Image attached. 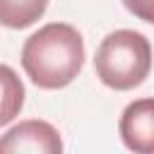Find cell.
Returning a JSON list of instances; mask_svg holds the SVG:
<instances>
[{
	"label": "cell",
	"mask_w": 154,
	"mask_h": 154,
	"mask_svg": "<svg viewBox=\"0 0 154 154\" xmlns=\"http://www.w3.org/2000/svg\"><path fill=\"white\" fill-rule=\"evenodd\" d=\"M94 70L96 77L116 91L140 87L152 70V46L147 36L135 29L111 31L96 48Z\"/></svg>",
	"instance_id": "2"
},
{
	"label": "cell",
	"mask_w": 154,
	"mask_h": 154,
	"mask_svg": "<svg viewBox=\"0 0 154 154\" xmlns=\"http://www.w3.org/2000/svg\"><path fill=\"white\" fill-rule=\"evenodd\" d=\"M128 12H132L137 19L154 24V0H123Z\"/></svg>",
	"instance_id": "7"
},
{
	"label": "cell",
	"mask_w": 154,
	"mask_h": 154,
	"mask_svg": "<svg viewBox=\"0 0 154 154\" xmlns=\"http://www.w3.org/2000/svg\"><path fill=\"white\" fill-rule=\"evenodd\" d=\"M123 144L135 154H154V96L130 101L118 120Z\"/></svg>",
	"instance_id": "3"
},
{
	"label": "cell",
	"mask_w": 154,
	"mask_h": 154,
	"mask_svg": "<svg viewBox=\"0 0 154 154\" xmlns=\"http://www.w3.org/2000/svg\"><path fill=\"white\" fill-rule=\"evenodd\" d=\"M0 152H38V154H60L63 140L60 132L46 120H22L0 137Z\"/></svg>",
	"instance_id": "4"
},
{
	"label": "cell",
	"mask_w": 154,
	"mask_h": 154,
	"mask_svg": "<svg viewBox=\"0 0 154 154\" xmlns=\"http://www.w3.org/2000/svg\"><path fill=\"white\" fill-rule=\"evenodd\" d=\"M24 106V84L19 75L0 63V128L12 123Z\"/></svg>",
	"instance_id": "5"
},
{
	"label": "cell",
	"mask_w": 154,
	"mask_h": 154,
	"mask_svg": "<svg viewBox=\"0 0 154 154\" xmlns=\"http://www.w3.org/2000/svg\"><path fill=\"white\" fill-rule=\"evenodd\" d=\"M48 0H0V24L7 29H26L43 17Z\"/></svg>",
	"instance_id": "6"
},
{
	"label": "cell",
	"mask_w": 154,
	"mask_h": 154,
	"mask_svg": "<svg viewBox=\"0 0 154 154\" xmlns=\"http://www.w3.org/2000/svg\"><path fill=\"white\" fill-rule=\"evenodd\" d=\"M84 65V38L65 22H51L22 46V67L38 89L67 87Z\"/></svg>",
	"instance_id": "1"
}]
</instances>
